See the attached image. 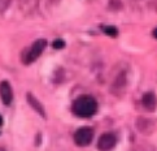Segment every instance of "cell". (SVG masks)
<instances>
[{"instance_id":"obj_8","label":"cell","mask_w":157,"mask_h":151,"mask_svg":"<svg viewBox=\"0 0 157 151\" xmlns=\"http://www.w3.org/2000/svg\"><path fill=\"white\" fill-rule=\"evenodd\" d=\"M103 31L105 33L106 35H109V37H117V35H118V30H117V27L110 26V25L103 26Z\"/></svg>"},{"instance_id":"obj_7","label":"cell","mask_w":157,"mask_h":151,"mask_svg":"<svg viewBox=\"0 0 157 151\" xmlns=\"http://www.w3.org/2000/svg\"><path fill=\"white\" fill-rule=\"evenodd\" d=\"M27 102H29V104L33 107V109L35 111L36 113L40 115L43 119H46V111H44V107L40 104V102L34 97V95H31V94H27Z\"/></svg>"},{"instance_id":"obj_1","label":"cell","mask_w":157,"mask_h":151,"mask_svg":"<svg viewBox=\"0 0 157 151\" xmlns=\"http://www.w3.org/2000/svg\"><path fill=\"white\" fill-rule=\"evenodd\" d=\"M73 113L78 117H83V119H87V117H91L96 113L98 111V103L92 97H88V95H82L78 99L74 100V103L71 105Z\"/></svg>"},{"instance_id":"obj_3","label":"cell","mask_w":157,"mask_h":151,"mask_svg":"<svg viewBox=\"0 0 157 151\" xmlns=\"http://www.w3.org/2000/svg\"><path fill=\"white\" fill-rule=\"evenodd\" d=\"M94 138V130L91 128H87V126H83L81 129H78L74 133V142L78 146H87V145L91 143Z\"/></svg>"},{"instance_id":"obj_12","label":"cell","mask_w":157,"mask_h":151,"mask_svg":"<svg viewBox=\"0 0 157 151\" xmlns=\"http://www.w3.org/2000/svg\"><path fill=\"white\" fill-rule=\"evenodd\" d=\"M0 151H4V150H3V149H2V147H0Z\"/></svg>"},{"instance_id":"obj_9","label":"cell","mask_w":157,"mask_h":151,"mask_svg":"<svg viewBox=\"0 0 157 151\" xmlns=\"http://www.w3.org/2000/svg\"><path fill=\"white\" fill-rule=\"evenodd\" d=\"M52 47L55 50H61L65 47V41H63V39H56V41H53L52 43Z\"/></svg>"},{"instance_id":"obj_4","label":"cell","mask_w":157,"mask_h":151,"mask_svg":"<svg viewBox=\"0 0 157 151\" xmlns=\"http://www.w3.org/2000/svg\"><path fill=\"white\" fill-rule=\"evenodd\" d=\"M117 138L114 134L112 133H104L100 136L99 141H98V149L100 151H109L110 149H113L116 146Z\"/></svg>"},{"instance_id":"obj_11","label":"cell","mask_w":157,"mask_h":151,"mask_svg":"<svg viewBox=\"0 0 157 151\" xmlns=\"http://www.w3.org/2000/svg\"><path fill=\"white\" fill-rule=\"evenodd\" d=\"M3 125V117H2V115H0V126Z\"/></svg>"},{"instance_id":"obj_5","label":"cell","mask_w":157,"mask_h":151,"mask_svg":"<svg viewBox=\"0 0 157 151\" xmlns=\"http://www.w3.org/2000/svg\"><path fill=\"white\" fill-rule=\"evenodd\" d=\"M0 98H2V102L5 105H9L13 100V91L12 87H10L9 82L3 81L0 83Z\"/></svg>"},{"instance_id":"obj_2","label":"cell","mask_w":157,"mask_h":151,"mask_svg":"<svg viewBox=\"0 0 157 151\" xmlns=\"http://www.w3.org/2000/svg\"><path fill=\"white\" fill-rule=\"evenodd\" d=\"M47 47V41L46 39H38L33 43V46L30 47V50L24 54V56H22V61H24V64L29 65L31 63H34V61L40 56L42 52L44 51V48Z\"/></svg>"},{"instance_id":"obj_6","label":"cell","mask_w":157,"mask_h":151,"mask_svg":"<svg viewBox=\"0 0 157 151\" xmlns=\"http://www.w3.org/2000/svg\"><path fill=\"white\" fill-rule=\"evenodd\" d=\"M142 103L144 105V108L147 111H155L156 105H157V99H156V95L153 93H147L143 95L142 98Z\"/></svg>"},{"instance_id":"obj_10","label":"cell","mask_w":157,"mask_h":151,"mask_svg":"<svg viewBox=\"0 0 157 151\" xmlns=\"http://www.w3.org/2000/svg\"><path fill=\"white\" fill-rule=\"evenodd\" d=\"M153 37H155V38L157 39V27H156V29L153 30Z\"/></svg>"}]
</instances>
